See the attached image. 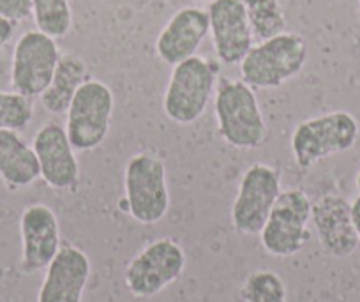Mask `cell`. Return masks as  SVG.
Returning a JSON list of instances; mask_svg holds the SVG:
<instances>
[{
    "mask_svg": "<svg viewBox=\"0 0 360 302\" xmlns=\"http://www.w3.org/2000/svg\"><path fill=\"white\" fill-rule=\"evenodd\" d=\"M184 248L172 237L155 239L127 263L124 281L134 297L150 298L175 283L186 269Z\"/></svg>",
    "mask_w": 360,
    "mask_h": 302,
    "instance_id": "8",
    "label": "cell"
},
{
    "mask_svg": "<svg viewBox=\"0 0 360 302\" xmlns=\"http://www.w3.org/2000/svg\"><path fill=\"white\" fill-rule=\"evenodd\" d=\"M352 218H353V227H355L356 237H359V244H360V194L352 201Z\"/></svg>",
    "mask_w": 360,
    "mask_h": 302,
    "instance_id": "25",
    "label": "cell"
},
{
    "mask_svg": "<svg viewBox=\"0 0 360 302\" xmlns=\"http://www.w3.org/2000/svg\"><path fill=\"white\" fill-rule=\"evenodd\" d=\"M86 64L75 54H64L58 58L57 69L48 89L41 94V105L51 115L68 112L76 90L86 82Z\"/></svg>",
    "mask_w": 360,
    "mask_h": 302,
    "instance_id": "18",
    "label": "cell"
},
{
    "mask_svg": "<svg viewBox=\"0 0 360 302\" xmlns=\"http://www.w3.org/2000/svg\"><path fill=\"white\" fill-rule=\"evenodd\" d=\"M32 16L39 32L60 39L72 25V11L69 0H32Z\"/></svg>",
    "mask_w": 360,
    "mask_h": 302,
    "instance_id": "20",
    "label": "cell"
},
{
    "mask_svg": "<svg viewBox=\"0 0 360 302\" xmlns=\"http://www.w3.org/2000/svg\"><path fill=\"white\" fill-rule=\"evenodd\" d=\"M356 18H359L360 22V0H359V8H356Z\"/></svg>",
    "mask_w": 360,
    "mask_h": 302,
    "instance_id": "27",
    "label": "cell"
},
{
    "mask_svg": "<svg viewBox=\"0 0 360 302\" xmlns=\"http://www.w3.org/2000/svg\"><path fill=\"white\" fill-rule=\"evenodd\" d=\"M115 99L106 83L86 80L76 90L65 112V133L78 152H90L106 140L112 127Z\"/></svg>",
    "mask_w": 360,
    "mask_h": 302,
    "instance_id": "6",
    "label": "cell"
},
{
    "mask_svg": "<svg viewBox=\"0 0 360 302\" xmlns=\"http://www.w3.org/2000/svg\"><path fill=\"white\" fill-rule=\"evenodd\" d=\"M311 223L321 249L332 258H348L359 248L352 203L339 194H325L311 207Z\"/></svg>",
    "mask_w": 360,
    "mask_h": 302,
    "instance_id": "12",
    "label": "cell"
},
{
    "mask_svg": "<svg viewBox=\"0 0 360 302\" xmlns=\"http://www.w3.org/2000/svg\"><path fill=\"white\" fill-rule=\"evenodd\" d=\"M359 140V122L345 110L302 120L292 134V154L297 166L311 168L328 156L349 151Z\"/></svg>",
    "mask_w": 360,
    "mask_h": 302,
    "instance_id": "5",
    "label": "cell"
},
{
    "mask_svg": "<svg viewBox=\"0 0 360 302\" xmlns=\"http://www.w3.org/2000/svg\"><path fill=\"white\" fill-rule=\"evenodd\" d=\"M355 182H356V189H359V194H360V170H359V173H356Z\"/></svg>",
    "mask_w": 360,
    "mask_h": 302,
    "instance_id": "26",
    "label": "cell"
},
{
    "mask_svg": "<svg viewBox=\"0 0 360 302\" xmlns=\"http://www.w3.org/2000/svg\"><path fill=\"white\" fill-rule=\"evenodd\" d=\"M34 119V103L18 92L0 90V130H25Z\"/></svg>",
    "mask_w": 360,
    "mask_h": 302,
    "instance_id": "22",
    "label": "cell"
},
{
    "mask_svg": "<svg viewBox=\"0 0 360 302\" xmlns=\"http://www.w3.org/2000/svg\"><path fill=\"white\" fill-rule=\"evenodd\" d=\"M22 234V270L36 274L46 270L60 249V225L57 214L44 203H34L20 218Z\"/></svg>",
    "mask_w": 360,
    "mask_h": 302,
    "instance_id": "11",
    "label": "cell"
},
{
    "mask_svg": "<svg viewBox=\"0 0 360 302\" xmlns=\"http://www.w3.org/2000/svg\"><path fill=\"white\" fill-rule=\"evenodd\" d=\"M60 51L57 41L39 30H29L15 44L11 62V87L15 92L41 97L57 69Z\"/></svg>",
    "mask_w": 360,
    "mask_h": 302,
    "instance_id": "10",
    "label": "cell"
},
{
    "mask_svg": "<svg viewBox=\"0 0 360 302\" xmlns=\"http://www.w3.org/2000/svg\"><path fill=\"white\" fill-rule=\"evenodd\" d=\"M214 112L221 138L228 145L240 151H252L265 144L269 134L265 117L255 90L242 80H221L216 87Z\"/></svg>",
    "mask_w": 360,
    "mask_h": 302,
    "instance_id": "1",
    "label": "cell"
},
{
    "mask_svg": "<svg viewBox=\"0 0 360 302\" xmlns=\"http://www.w3.org/2000/svg\"><path fill=\"white\" fill-rule=\"evenodd\" d=\"M207 13L214 51L219 62L240 64L255 41L242 0H212Z\"/></svg>",
    "mask_w": 360,
    "mask_h": 302,
    "instance_id": "14",
    "label": "cell"
},
{
    "mask_svg": "<svg viewBox=\"0 0 360 302\" xmlns=\"http://www.w3.org/2000/svg\"><path fill=\"white\" fill-rule=\"evenodd\" d=\"M195 2H212V0H195Z\"/></svg>",
    "mask_w": 360,
    "mask_h": 302,
    "instance_id": "28",
    "label": "cell"
},
{
    "mask_svg": "<svg viewBox=\"0 0 360 302\" xmlns=\"http://www.w3.org/2000/svg\"><path fill=\"white\" fill-rule=\"evenodd\" d=\"M281 194V173L255 163L242 175L231 206V225L242 235H259L276 200Z\"/></svg>",
    "mask_w": 360,
    "mask_h": 302,
    "instance_id": "9",
    "label": "cell"
},
{
    "mask_svg": "<svg viewBox=\"0 0 360 302\" xmlns=\"http://www.w3.org/2000/svg\"><path fill=\"white\" fill-rule=\"evenodd\" d=\"M0 16L20 23L32 16V0H0Z\"/></svg>",
    "mask_w": 360,
    "mask_h": 302,
    "instance_id": "23",
    "label": "cell"
},
{
    "mask_svg": "<svg viewBox=\"0 0 360 302\" xmlns=\"http://www.w3.org/2000/svg\"><path fill=\"white\" fill-rule=\"evenodd\" d=\"M216 82L217 65L205 57L193 55L173 65L162 97L165 115L180 126L196 122L212 99Z\"/></svg>",
    "mask_w": 360,
    "mask_h": 302,
    "instance_id": "3",
    "label": "cell"
},
{
    "mask_svg": "<svg viewBox=\"0 0 360 302\" xmlns=\"http://www.w3.org/2000/svg\"><path fill=\"white\" fill-rule=\"evenodd\" d=\"M90 260L72 244H62L46 267L37 302H82L90 279Z\"/></svg>",
    "mask_w": 360,
    "mask_h": 302,
    "instance_id": "15",
    "label": "cell"
},
{
    "mask_svg": "<svg viewBox=\"0 0 360 302\" xmlns=\"http://www.w3.org/2000/svg\"><path fill=\"white\" fill-rule=\"evenodd\" d=\"M41 177L39 161L32 145L18 131L0 130V179L9 189H22Z\"/></svg>",
    "mask_w": 360,
    "mask_h": 302,
    "instance_id": "17",
    "label": "cell"
},
{
    "mask_svg": "<svg viewBox=\"0 0 360 302\" xmlns=\"http://www.w3.org/2000/svg\"><path fill=\"white\" fill-rule=\"evenodd\" d=\"M242 4L255 39L265 41L286 32V16L279 0H242Z\"/></svg>",
    "mask_w": 360,
    "mask_h": 302,
    "instance_id": "19",
    "label": "cell"
},
{
    "mask_svg": "<svg viewBox=\"0 0 360 302\" xmlns=\"http://www.w3.org/2000/svg\"><path fill=\"white\" fill-rule=\"evenodd\" d=\"M311 207L313 201L302 189L281 191L259 232L263 249L276 258H290L302 251L311 239Z\"/></svg>",
    "mask_w": 360,
    "mask_h": 302,
    "instance_id": "7",
    "label": "cell"
},
{
    "mask_svg": "<svg viewBox=\"0 0 360 302\" xmlns=\"http://www.w3.org/2000/svg\"><path fill=\"white\" fill-rule=\"evenodd\" d=\"M240 302H288L285 281L274 270H252L240 287Z\"/></svg>",
    "mask_w": 360,
    "mask_h": 302,
    "instance_id": "21",
    "label": "cell"
},
{
    "mask_svg": "<svg viewBox=\"0 0 360 302\" xmlns=\"http://www.w3.org/2000/svg\"><path fill=\"white\" fill-rule=\"evenodd\" d=\"M209 32V13L191 6L182 8L159 32L155 39V54L165 64L176 65L196 55Z\"/></svg>",
    "mask_w": 360,
    "mask_h": 302,
    "instance_id": "16",
    "label": "cell"
},
{
    "mask_svg": "<svg viewBox=\"0 0 360 302\" xmlns=\"http://www.w3.org/2000/svg\"><path fill=\"white\" fill-rule=\"evenodd\" d=\"M307 62V43L295 32H281L252 44L240 62L242 82L252 90L279 89Z\"/></svg>",
    "mask_w": 360,
    "mask_h": 302,
    "instance_id": "2",
    "label": "cell"
},
{
    "mask_svg": "<svg viewBox=\"0 0 360 302\" xmlns=\"http://www.w3.org/2000/svg\"><path fill=\"white\" fill-rule=\"evenodd\" d=\"M124 206L141 225H155L169 209L166 165L155 152L131 156L124 172Z\"/></svg>",
    "mask_w": 360,
    "mask_h": 302,
    "instance_id": "4",
    "label": "cell"
},
{
    "mask_svg": "<svg viewBox=\"0 0 360 302\" xmlns=\"http://www.w3.org/2000/svg\"><path fill=\"white\" fill-rule=\"evenodd\" d=\"M15 25L16 23L9 22V20L0 16V48L6 46V44L9 43V39H11L13 34H15Z\"/></svg>",
    "mask_w": 360,
    "mask_h": 302,
    "instance_id": "24",
    "label": "cell"
},
{
    "mask_svg": "<svg viewBox=\"0 0 360 302\" xmlns=\"http://www.w3.org/2000/svg\"><path fill=\"white\" fill-rule=\"evenodd\" d=\"M32 149L39 161L41 179L51 189L68 191L78 184L79 165L65 127L57 122L41 126L32 140Z\"/></svg>",
    "mask_w": 360,
    "mask_h": 302,
    "instance_id": "13",
    "label": "cell"
}]
</instances>
